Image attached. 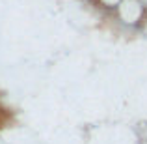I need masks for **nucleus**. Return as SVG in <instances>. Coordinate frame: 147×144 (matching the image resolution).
I'll return each mask as SVG.
<instances>
[]
</instances>
